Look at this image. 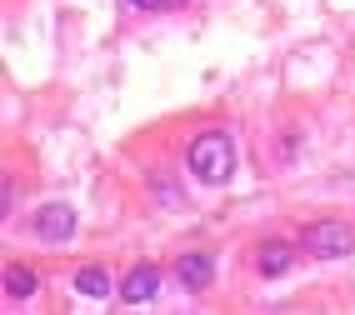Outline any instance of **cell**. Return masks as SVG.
Wrapping results in <instances>:
<instances>
[{
	"mask_svg": "<svg viewBox=\"0 0 355 315\" xmlns=\"http://www.w3.org/2000/svg\"><path fill=\"white\" fill-rule=\"evenodd\" d=\"M155 290H160V265H135L125 275V285H121V300L125 305H146Z\"/></svg>",
	"mask_w": 355,
	"mask_h": 315,
	"instance_id": "cell-4",
	"label": "cell"
},
{
	"mask_svg": "<svg viewBox=\"0 0 355 315\" xmlns=\"http://www.w3.org/2000/svg\"><path fill=\"white\" fill-rule=\"evenodd\" d=\"M350 246H355V235H350V225H340V221H315V225H305V250L320 255V260H340V255H350Z\"/></svg>",
	"mask_w": 355,
	"mask_h": 315,
	"instance_id": "cell-2",
	"label": "cell"
},
{
	"mask_svg": "<svg viewBox=\"0 0 355 315\" xmlns=\"http://www.w3.org/2000/svg\"><path fill=\"white\" fill-rule=\"evenodd\" d=\"M155 190H160V201L171 205V210H180V205H185V201H180V190H175L171 180H165V176H155Z\"/></svg>",
	"mask_w": 355,
	"mask_h": 315,
	"instance_id": "cell-9",
	"label": "cell"
},
{
	"mask_svg": "<svg viewBox=\"0 0 355 315\" xmlns=\"http://www.w3.org/2000/svg\"><path fill=\"white\" fill-rule=\"evenodd\" d=\"M130 6H140V10H160V6H171V0H130Z\"/></svg>",
	"mask_w": 355,
	"mask_h": 315,
	"instance_id": "cell-10",
	"label": "cell"
},
{
	"mask_svg": "<svg viewBox=\"0 0 355 315\" xmlns=\"http://www.w3.org/2000/svg\"><path fill=\"white\" fill-rule=\"evenodd\" d=\"M76 290L90 296V300H105L110 296V271H105V265H85V271L76 275Z\"/></svg>",
	"mask_w": 355,
	"mask_h": 315,
	"instance_id": "cell-6",
	"label": "cell"
},
{
	"mask_svg": "<svg viewBox=\"0 0 355 315\" xmlns=\"http://www.w3.org/2000/svg\"><path fill=\"white\" fill-rule=\"evenodd\" d=\"M291 260H295V250H291V246H280V240H270V246L260 250V275H286V271H291Z\"/></svg>",
	"mask_w": 355,
	"mask_h": 315,
	"instance_id": "cell-7",
	"label": "cell"
},
{
	"mask_svg": "<svg viewBox=\"0 0 355 315\" xmlns=\"http://www.w3.org/2000/svg\"><path fill=\"white\" fill-rule=\"evenodd\" d=\"M191 176L196 180H205V185H225L230 180V171H235V145H230V135H220V130H205V135H196L191 140Z\"/></svg>",
	"mask_w": 355,
	"mask_h": 315,
	"instance_id": "cell-1",
	"label": "cell"
},
{
	"mask_svg": "<svg viewBox=\"0 0 355 315\" xmlns=\"http://www.w3.org/2000/svg\"><path fill=\"white\" fill-rule=\"evenodd\" d=\"M35 235L45 240V246H65L70 235H76V210H70L65 201H51L35 210Z\"/></svg>",
	"mask_w": 355,
	"mask_h": 315,
	"instance_id": "cell-3",
	"label": "cell"
},
{
	"mask_svg": "<svg viewBox=\"0 0 355 315\" xmlns=\"http://www.w3.org/2000/svg\"><path fill=\"white\" fill-rule=\"evenodd\" d=\"M6 296H10V300H31V296H35V271L10 265V271H6Z\"/></svg>",
	"mask_w": 355,
	"mask_h": 315,
	"instance_id": "cell-8",
	"label": "cell"
},
{
	"mask_svg": "<svg viewBox=\"0 0 355 315\" xmlns=\"http://www.w3.org/2000/svg\"><path fill=\"white\" fill-rule=\"evenodd\" d=\"M175 280H180L185 290H205L210 280H216V260H210V255H200V250L180 255V260H175Z\"/></svg>",
	"mask_w": 355,
	"mask_h": 315,
	"instance_id": "cell-5",
	"label": "cell"
}]
</instances>
